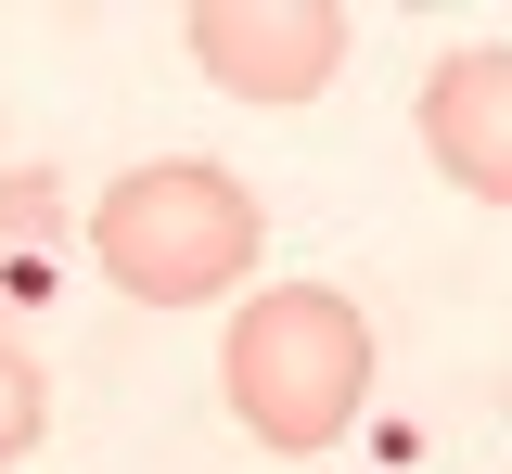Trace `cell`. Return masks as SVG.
I'll return each instance as SVG.
<instances>
[{
    "label": "cell",
    "mask_w": 512,
    "mask_h": 474,
    "mask_svg": "<svg viewBox=\"0 0 512 474\" xmlns=\"http://www.w3.org/2000/svg\"><path fill=\"white\" fill-rule=\"evenodd\" d=\"M218 385H231V423L256 449L320 462L372 398V321L346 295H320V282H269L231 321V346H218Z\"/></svg>",
    "instance_id": "cell-1"
},
{
    "label": "cell",
    "mask_w": 512,
    "mask_h": 474,
    "mask_svg": "<svg viewBox=\"0 0 512 474\" xmlns=\"http://www.w3.org/2000/svg\"><path fill=\"white\" fill-rule=\"evenodd\" d=\"M256 244H269V218L231 167H205V154H154V167H128L116 193L90 205V257L141 295V308H205V295H231L256 270Z\"/></svg>",
    "instance_id": "cell-2"
},
{
    "label": "cell",
    "mask_w": 512,
    "mask_h": 474,
    "mask_svg": "<svg viewBox=\"0 0 512 474\" xmlns=\"http://www.w3.org/2000/svg\"><path fill=\"white\" fill-rule=\"evenodd\" d=\"M52 270H64V180L0 167V295H52Z\"/></svg>",
    "instance_id": "cell-5"
},
{
    "label": "cell",
    "mask_w": 512,
    "mask_h": 474,
    "mask_svg": "<svg viewBox=\"0 0 512 474\" xmlns=\"http://www.w3.org/2000/svg\"><path fill=\"white\" fill-rule=\"evenodd\" d=\"M192 65L231 103H320L346 65V13L333 0H192Z\"/></svg>",
    "instance_id": "cell-3"
},
{
    "label": "cell",
    "mask_w": 512,
    "mask_h": 474,
    "mask_svg": "<svg viewBox=\"0 0 512 474\" xmlns=\"http://www.w3.org/2000/svg\"><path fill=\"white\" fill-rule=\"evenodd\" d=\"M39 423H52V385H39V359L0 334V462H26L39 449Z\"/></svg>",
    "instance_id": "cell-6"
},
{
    "label": "cell",
    "mask_w": 512,
    "mask_h": 474,
    "mask_svg": "<svg viewBox=\"0 0 512 474\" xmlns=\"http://www.w3.org/2000/svg\"><path fill=\"white\" fill-rule=\"evenodd\" d=\"M423 154L474 205H512V52H448V65H423Z\"/></svg>",
    "instance_id": "cell-4"
}]
</instances>
